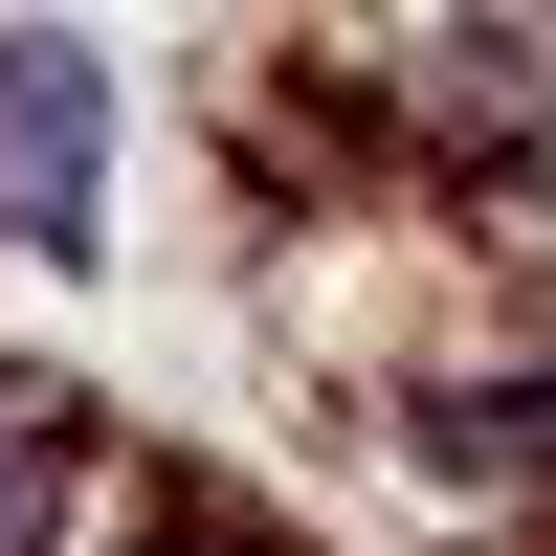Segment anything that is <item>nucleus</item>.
I'll return each instance as SVG.
<instances>
[{
	"mask_svg": "<svg viewBox=\"0 0 556 556\" xmlns=\"http://www.w3.org/2000/svg\"><path fill=\"white\" fill-rule=\"evenodd\" d=\"M424 445H445V468H556V379H513V401H445Z\"/></svg>",
	"mask_w": 556,
	"mask_h": 556,
	"instance_id": "nucleus-2",
	"label": "nucleus"
},
{
	"mask_svg": "<svg viewBox=\"0 0 556 556\" xmlns=\"http://www.w3.org/2000/svg\"><path fill=\"white\" fill-rule=\"evenodd\" d=\"M89 201H112V67L89 45H0V223L89 245Z\"/></svg>",
	"mask_w": 556,
	"mask_h": 556,
	"instance_id": "nucleus-1",
	"label": "nucleus"
},
{
	"mask_svg": "<svg viewBox=\"0 0 556 556\" xmlns=\"http://www.w3.org/2000/svg\"><path fill=\"white\" fill-rule=\"evenodd\" d=\"M0 556H67V445L0 424Z\"/></svg>",
	"mask_w": 556,
	"mask_h": 556,
	"instance_id": "nucleus-3",
	"label": "nucleus"
}]
</instances>
